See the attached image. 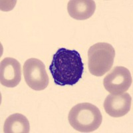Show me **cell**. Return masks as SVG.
Wrapping results in <instances>:
<instances>
[{
	"label": "cell",
	"mask_w": 133,
	"mask_h": 133,
	"mask_svg": "<svg viewBox=\"0 0 133 133\" xmlns=\"http://www.w3.org/2000/svg\"><path fill=\"white\" fill-rule=\"evenodd\" d=\"M49 70L56 85H74L81 79L84 64L77 51L60 48L53 55Z\"/></svg>",
	"instance_id": "6da1fadb"
},
{
	"label": "cell",
	"mask_w": 133,
	"mask_h": 133,
	"mask_svg": "<svg viewBox=\"0 0 133 133\" xmlns=\"http://www.w3.org/2000/svg\"><path fill=\"white\" fill-rule=\"evenodd\" d=\"M68 120L75 130L80 132H91L99 128L103 116L97 107L84 103L76 104L70 110Z\"/></svg>",
	"instance_id": "7a4b0ae2"
},
{
	"label": "cell",
	"mask_w": 133,
	"mask_h": 133,
	"mask_svg": "<svg viewBox=\"0 0 133 133\" xmlns=\"http://www.w3.org/2000/svg\"><path fill=\"white\" fill-rule=\"evenodd\" d=\"M115 50L107 43H97L88 51V65L90 73L96 77H102L112 68Z\"/></svg>",
	"instance_id": "3957f363"
},
{
	"label": "cell",
	"mask_w": 133,
	"mask_h": 133,
	"mask_svg": "<svg viewBox=\"0 0 133 133\" xmlns=\"http://www.w3.org/2000/svg\"><path fill=\"white\" fill-rule=\"evenodd\" d=\"M23 76L27 85L35 91L45 89L49 85V76L43 63L36 58L27 59L23 65Z\"/></svg>",
	"instance_id": "277c9868"
},
{
	"label": "cell",
	"mask_w": 133,
	"mask_h": 133,
	"mask_svg": "<svg viewBox=\"0 0 133 133\" xmlns=\"http://www.w3.org/2000/svg\"><path fill=\"white\" fill-rule=\"evenodd\" d=\"M132 83L130 72L124 66H115L103 80L105 89L110 94L118 95L129 90Z\"/></svg>",
	"instance_id": "5b68a950"
},
{
	"label": "cell",
	"mask_w": 133,
	"mask_h": 133,
	"mask_svg": "<svg viewBox=\"0 0 133 133\" xmlns=\"http://www.w3.org/2000/svg\"><path fill=\"white\" fill-rule=\"evenodd\" d=\"M132 104V97L129 93L118 95L110 94L104 102V109L109 116L118 118L124 116L130 111Z\"/></svg>",
	"instance_id": "8992f818"
},
{
	"label": "cell",
	"mask_w": 133,
	"mask_h": 133,
	"mask_svg": "<svg viewBox=\"0 0 133 133\" xmlns=\"http://www.w3.org/2000/svg\"><path fill=\"white\" fill-rule=\"evenodd\" d=\"M21 79V65L18 61L12 57H6L0 64V83L9 88L15 87Z\"/></svg>",
	"instance_id": "52a82bcc"
},
{
	"label": "cell",
	"mask_w": 133,
	"mask_h": 133,
	"mask_svg": "<svg viewBox=\"0 0 133 133\" xmlns=\"http://www.w3.org/2000/svg\"><path fill=\"white\" fill-rule=\"evenodd\" d=\"M96 9L93 0H71L67 5V11L72 18L85 20L90 18Z\"/></svg>",
	"instance_id": "ba28073f"
},
{
	"label": "cell",
	"mask_w": 133,
	"mask_h": 133,
	"mask_svg": "<svg viewBox=\"0 0 133 133\" xmlns=\"http://www.w3.org/2000/svg\"><path fill=\"white\" fill-rule=\"evenodd\" d=\"M30 131L29 121L24 115L15 113L9 116L3 126L4 133H28Z\"/></svg>",
	"instance_id": "9c48e42d"
}]
</instances>
